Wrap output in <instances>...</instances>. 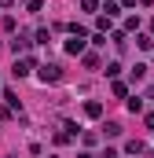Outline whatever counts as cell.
Masks as SVG:
<instances>
[{"instance_id":"cell-9","label":"cell","mask_w":154,"mask_h":158,"mask_svg":"<svg viewBox=\"0 0 154 158\" xmlns=\"http://www.w3.org/2000/svg\"><path fill=\"white\" fill-rule=\"evenodd\" d=\"M136 44H140L143 52H151V48H154V40H151V33H140V37H136Z\"/></svg>"},{"instance_id":"cell-15","label":"cell","mask_w":154,"mask_h":158,"mask_svg":"<svg viewBox=\"0 0 154 158\" xmlns=\"http://www.w3.org/2000/svg\"><path fill=\"white\" fill-rule=\"evenodd\" d=\"M84 66H88V70H95V66H99V55H92V52H88V55H84Z\"/></svg>"},{"instance_id":"cell-11","label":"cell","mask_w":154,"mask_h":158,"mask_svg":"<svg viewBox=\"0 0 154 158\" xmlns=\"http://www.w3.org/2000/svg\"><path fill=\"white\" fill-rule=\"evenodd\" d=\"M103 132H107V136H121V125H117V121H107Z\"/></svg>"},{"instance_id":"cell-17","label":"cell","mask_w":154,"mask_h":158,"mask_svg":"<svg viewBox=\"0 0 154 158\" xmlns=\"http://www.w3.org/2000/svg\"><path fill=\"white\" fill-rule=\"evenodd\" d=\"M81 7L84 11H99V0H81Z\"/></svg>"},{"instance_id":"cell-5","label":"cell","mask_w":154,"mask_h":158,"mask_svg":"<svg viewBox=\"0 0 154 158\" xmlns=\"http://www.w3.org/2000/svg\"><path fill=\"white\" fill-rule=\"evenodd\" d=\"M84 114H88V118H99V114H103V103L88 99V103H84Z\"/></svg>"},{"instance_id":"cell-19","label":"cell","mask_w":154,"mask_h":158,"mask_svg":"<svg viewBox=\"0 0 154 158\" xmlns=\"http://www.w3.org/2000/svg\"><path fill=\"white\" fill-rule=\"evenodd\" d=\"M99 158H121V155H117V151H103Z\"/></svg>"},{"instance_id":"cell-14","label":"cell","mask_w":154,"mask_h":158,"mask_svg":"<svg viewBox=\"0 0 154 158\" xmlns=\"http://www.w3.org/2000/svg\"><path fill=\"white\" fill-rule=\"evenodd\" d=\"M0 26H4V30H7V33H15V30H18V22H15V19H11V15H7V19H4V22H0Z\"/></svg>"},{"instance_id":"cell-6","label":"cell","mask_w":154,"mask_h":158,"mask_svg":"<svg viewBox=\"0 0 154 158\" xmlns=\"http://www.w3.org/2000/svg\"><path fill=\"white\" fill-rule=\"evenodd\" d=\"M103 15H107V19H117V15H121V4L107 0V4H103Z\"/></svg>"},{"instance_id":"cell-18","label":"cell","mask_w":154,"mask_h":158,"mask_svg":"<svg viewBox=\"0 0 154 158\" xmlns=\"http://www.w3.org/2000/svg\"><path fill=\"white\" fill-rule=\"evenodd\" d=\"M26 7H30V11H40V7H44V0H26Z\"/></svg>"},{"instance_id":"cell-4","label":"cell","mask_w":154,"mask_h":158,"mask_svg":"<svg viewBox=\"0 0 154 158\" xmlns=\"http://www.w3.org/2000/svg\"><path fill=\"white\" fill-rule=\"evenodd\" d=\"M66 52L70 55H84V37H70L66 40Z\"/></svg>"},{"instance_id":"cell-26","label":"cell","mask_w":154,"mask_h":158,"mask_svg":"<svg viewBox=\"0 0 154 158\" xmlns=\"http://www.w3.org/2000/svg\"><path fill=\"white\" fill-rule=\"evenodd\" d=\"M151 33H154V22H151Z\"/></svg>"},{"instance_id":"cell-2","label":"cell","mask_w":154,"mask_h":158,"mask_svg":"<svg viewBox=\"0 0 154 158\" xmlns=\"http://www.w3.org/2000/svg\"><path fill=\"white\" fill-rule=\"evenodd\" d=\"M30 44H33V37H30V33H15L7 48H11V52H15V59H18V55H26V52H30Z\"/></svg>"},{"instance_id":"cell-24","label":"cell","mask_w":154,"mask_h":158,"mask_svg":"<svg viewBox=\"0 0 154 158\" xmlns=\"http://www.w3.org/2000/svg\"><path fill=\"white\" fill-rule=\"evenodd\" d=\"M77 158H92V155H77Z\"/></svg>"},{"instance_id":"cell-8","label":"cell","mask_w":154,"mask_h":158,"mask_svg":"<svg viewBox=\"0 0 154 158\" xmlns=\"http://www.w3.org/2000/svg\"><path fill=\"white\" fill-rule=\"evenodd\" d=\"M125 151H128V155H143V140H128Z\"/></svg>"},{"instance_id":"cell-25","label":"cell","mask_w":154,"mask_h":158,"mask_svg":"<svg viewBox=\"0 0 154 158\" xmlns=\"http://www.w3.org/2000/svg\"><path fill=\"white\" fill-rule=\"evenodd\" d=\"M0 52H4V40H0Z\"/></svg>"},{"instance_id":"cell-1","label":"cell","mask_w":154,"mask_h":158,"mask_svg":"<svg viewBox=\"0 0 154 158\" xmlns=\"http://www.w3.org/2000/svg\"><path fill=\"white\" fill-rule=\"evenodd\" d=\"M37 77L44 85H55V81H63V66L59 63H44V66H37Z\"/></svg>"},{"instance_id":"cell-23","label":"cell","mask_w":154,"mask_h":158,"mask_svg":"<svg viewBox=\"0 0 154 158\" xmlns=\"http://www.w3.org/2000/svg\"><path fill=\"white\" fill-rule=\"evenodd\" d=\"M147 96H151V99H154V85H151V92H147Z\"/></svg>"},{"instance_id":"cell-3","label":"cell","mask_w":154,"mask_h":158,"mask_svg":"<svg viewBox=\"0 0 154 158\" xmlns=\"http://www.w3.org/2000/svg\"><path fill=\"white\" fill-rule=\"evenodd\" d=\"M33 70H37V63H33L30 55H22V59H15V66H11V74H15V77H30Z\"/></svg>"},{"instance_id":"cell-10","label":"cell","mask_w":154,"mask_h":158,"mask_svg":"<svg viewBox=\"0 0 154 158\" xmlns=\"http://www.w3.org/2000/svg\"><path fill=\"white\" fill-rule=\"evenodd\" d=\"M48 40H51V33H48V30H44V26H40L37 33H33V44H48Z\"/></svg>"},{"instance_id":"cell-7","label":"cell","mask_w":154,"mask_h":158,"mask_svg":"<svg viewBox=\"0 0 154 158\" xmlns=\"http://www.w3.org/2000/svg\"><path fill=\"white\" fill-rule=\"evenodd\" d=\"M125 107H128L132 114H140V110H143V99H140V96H132V99H125Z\"/></svg>"},{"instance_id":"cell-20","label":"cell","mask_w":154,"mask_h":158,"mask_svg":"<svg viewBox=\"0 0 154 158\" xmlns=\"http://www.w3.org/2000/svg\"><path fill=\"white\" fill-rule=\"evenodd\" d=\"M121 7H136V0H121Z\"/></svg>"},{"instance_id":"cell-21","label":"cell","mask_w":154,"mask_h":158,"mask_svg":"<svg viewBox=\"0 0 154 158\" xmlns=\"http://www.w3.org/2000/svg\"><path fill=\"white\" fill-rule=\"evenodd\" d=\"M11 4H15V0H0V7H11Z\"/></svg>"},{"instance_id":"cell-12","label":"cell","mask_w":154,"mask_h":158,"mask_svg":"<svg viewBox=\"0 0 154 158\" xmlns=\"http://www.w3.org/2000/svg\"><path fill=\"white\" fill-rule=\"evenodd\" d=\"M114 96H121V99L128 96V85H125V81H114Z\"/></svg>"},{"instance_id":"cell-13","label":"cell","mask_w":154,"mask_h":158,"mask_svg":"<svg viewBox=\"0 0 154 158\" xmlns=\"http://www.w3.org/2000/svg\"><path fill=\"white\" fill-rule=\"evenodd\" d=\"M110 40H114L117 48H125V30H114V33H110Z\"/></svg>"},{"instance_id":"cell-22","label":"cell","mask_w":154,"mask_h":158,"mask_svg":"<svg viewBox=\"0 0 154 158\" xmlns=\"http://www.w3.org/2000/svg\"><path fill=\"white\" fill-rule=\"evenodd\" d=\"M147 125H151V129H154V114H147Z\"/></svg>"},{"instance_id":"cell-16","label":"cell","mask_w":154,"mask_h":158,"mask_svg":"<svg viewBox=\"0 0 154 158\" xmlns=\"http://www.w3.org/2000/svg\"><path fill=\"white\" fill-rule=\"evenodd\" d=\"M121 74V63H107V77H117Z\"/></svg>"}]
</instances>
